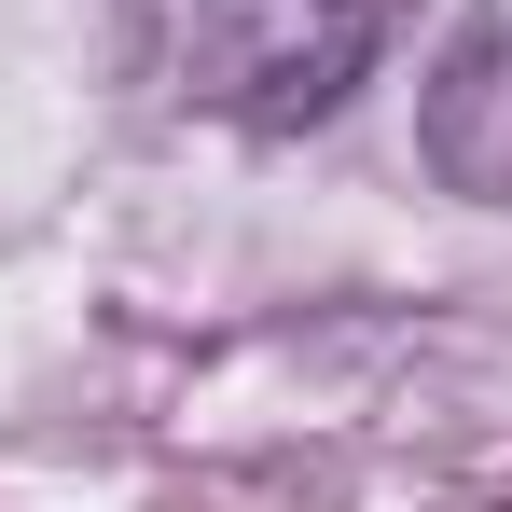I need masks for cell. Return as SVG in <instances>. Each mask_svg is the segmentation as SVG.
<instances>
[{
  "label": "cell",
  "mask_w": 512,
  "mask_h": 512,
  "mask_svg": "<svg viewBox=\"0 0 512 512\" xmlns=\"http://www.w3.org/2000/svg\"><path fill=\"white\" fill-rule=\"evenodd\" d=\"M429 167L457 194H512V28L499 14H471L443 84H429Z\"/></svg>",
  "instance_id": "2"
},
{
  "label": "cell",
  "mask_w": 512,
  "mask_h": 512,
  "mask_svg": "<svg viewBox=\"0 0 512 512\" xmlns=\"http://www.w3.org/2000/svg\"><path fill=\"white\" fill-rule=\"evenodd\" d=\"M388 14L402 0H194V28H180V84L208 97L222 125H250V139H305V125H333L360 70L388 56Z\"/></svg>",
  "instance_id": "1"
}]
</instances>
